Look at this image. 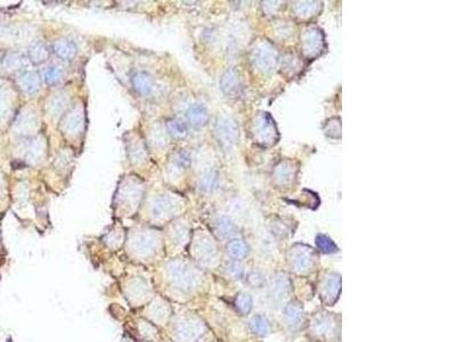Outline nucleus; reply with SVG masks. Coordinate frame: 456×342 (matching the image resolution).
<instances>
[{
	"label": "nucleus",
	"instance_id": "obj_1",
	"mask_svg": "<svg viewBox=\"0 0 456 342\" xmlns=\"http://www.w3.org/2000/svg\"><path fill=\"white\" fill-rule=\"evenodd\" d=\"M161 287L169 298L179 300L195 293L202 284V276L197 268L180 259L165 263L161 274Z\"/></svg>",
	"mask_w": 456,
	"mask_h": 342
},
{
	"label": "nucleus",
	"instance_id": "obj_2",
	"mask_svg": "<svg viewBox=\"0 0 456 342\" xmlns=\"http://www.w3.org/2000/svg\"><path fill=\"white\" fill-rule=\"evenodd\" d=\"M169 326V336L174 342H197L206 333V325L190 312L172 315Z\"/></svg>",
	"mask_w": 456,
	"mask_h": 342
},
{
	"label": "nucleus",
	"instance_id": "obj_3",
	"mask_svg": "<svg viewBox=\"0 0 456 342\" xmlns=\"http://www.w3.org/2000/svg\"><path fill=\"white\" fill-rule=\"evenodd\" d=\"M123 293L132 307L147 305L153 298V287L150 280L140 275L127 278L123 285Z\"/></svg>",
	"mask_w": 456,
	"mask_h": 342
},
{
	"label": "nucleus",
	"instance_id": "obj_4",
	"mask_svg": "<svg viewBox=\"0 0 456 342\" xmlns=\"http://www.w3.org/2000/svg\"><path fill=\"white\" fill-rule=\"evenodd\" d=\"M159 246H160V237L154 232L150 231L136 233L129 242L130 252L137 259L144 262L157 255Z\"/></svg>",
	"mask_w": 456,
	"mask_h": 342
},
{
	"label": "nucleus",
	"instance_id": "obj_5",
	"mask_svg": "<svg viewBox=\"0 0 456 342\" xmlns=\"http://www.w3.org/2000/svg\"><path fill=\"white\" fill-rule=\"evenodd\" d=\"M143 317L155 326H167L174 312L167 299L162 295H155L147 305L144 306Z\"/></svg>",
	"mask_w": 456,
	"mask_h": 342
},
{
	"label": "nucleus",
	"instance_id": "obj_6",
	"mask_svg": "<svg viewBox=\"0 0 456 342\" xmlns=\"http://www.w3.org/2000/svg\"><path fill=\"white\" fill-rule=\"evenodd\" d=\"M176 209L174 200L168 196H160L152 203L151 213L154 219H168L172 216Z\"/></svg>",
	"mask_w": 456,
	"mask_h": 342
},
{
	"label": "nucleus",
	"instance_id": "obj_7",
	"mask_svg": "<svg viewBox=\"0 0 456 342\" xmlns=\"http://www.w3.org/2000/svg\"><path fill=\"white\" fill-rule=\"evenodd\" d=\"M193 255L202 266H211L215 258V249L210 241H201L194 245Z\"/></svg>",
	"mask_w": 456,
	"mask_h": 342
},
{
	"label": "nucleus",
	"instance_id": "obj_8",
	"mask_svg": "<svg viewBox=\"0 0 456 342\" xmlns=\"http://www.w3.org/2000/svg\"><path fill=\"white\" fill-rule=\"evenodd\" d=\"M187 118H188V121L193 126L201 127L206 125L208 119H209V115H208L207 108L202 104H194L188 108Z\"/></svg>",
	"mask_w": 456,
	"mask_h": 342
},
{
	"label": "nucleus",
	"instance_id": "obj_9",
	"mask_svg": "<svg viewBox=\"0 0 456 342\" xmlns=\"http://www.w3.org/2000/svg\"><path fill=\"white\" fill-rule=\"evenodd\" d=\"M218 133L221 140H224V142L234 143L236 138H238L239 130L233 122L224 121L218 125Z\"/></svg>",
	"mask_w": 456,
	"mask_h": 342
},
{
	"label": "nucleus",
	"instance_id": "obj_10",
	"mask_svg": "<svg viewBox=\"0 0 456 342\" xmlns=\"http://www.w3.org/2000/svg\"><path fill=\"white\" fill-rule=\"evenodd\" d=\"M133 84L138 93L148 94L152 89V86H153V80L147 73L139 72L133 78Z\"/></svg>",
	"mask_w": 456,
	"mask_h": 342
},
{
	"label": "nucleus",
	"instance_id": "obj_11",
	"mask_svg": "<svg viewBox=\"0 0 456 342\" xmlns=\"http://www.w3.org/2000/svg\"><path fill=\"white\" fill-rule=\"evenodd\" d=\"M239 86V77L234 70H228L227 72L222 76L221 79V88L225 93H232Z\"/></svg>",
	"mask_w": 456,
	"mask_h": 342
},
{
	"label": "nucleus",
	"instance_id": "obj_12",
	"mask_svg": "<svg viewBox=\"0 0 456 342\" xmlns=\"http://www.w3.org/2000/svg\"><path fill=\"white\" fill-rule=\"evenodd\" d=\"M55 52L59 57L64 58V59H69L71 57H73V55L76 54V47L72 42L70 41H58L55 44Z\"/></svg>",
	"mask_w": 456,
	"mask_h": 342
},
{
	"label": "nucleus",
	"instance_id": "obj_13",
	"mask_svg": "<svg viewBox=\"0 0 456 342\" xmlns=\"http://www.w3.org/2000/svg\"><path fill=\"white\" fill-rule=\"evenodd\" d=\"M167 127H168L169 132H170L174 137H177V138H182V137L186 136L187 127L185 123L182 121V120H178V119L169 120L167 123Z\"/></svg>",
	"mask_w": 456,
	"mask_h": 342
},
{
	"label": "nucleus",
	"instance_id": "obj_14",
	"mask_svg": "<svg viewBox=\"0 0 456 342\" xmlns=\"http://www.w3.org/2000/svg\"><path fill=\"white\" fill-rule=\"evenodd\" d=\"M228 253L234 259H242L246 256L247 246L242 241H233L228 245Z\"/></svg>",
	"mask_w": 456,
	"mask_h": 342
},
{
	"label": "nucleus",
	"instance_id": "obj_15",
	"mask_svg": "<svg viewBox=\"0 0 456 342\" xmlns=\"http://www.w3.org/2000/svg\"><path fill=\"white\" fill-rule=\"evenodd\" d=\"M215 229H217L218 234L222 236V237H227V236L234 234L235 227L234 225L232 224V221L228 220L227 218H220V219L217 220Z\"/></svg>",
	"mask_w": 456,
	"mask_h": 342
},
{
	"label": "nucleus",
	"instance_id": "obj_16",
	"mask_svg": "<svg viewBox=\"0 0 456 342\" xmlns=\"http://www.w3.org/2000/svg\"><path fill=\"white\" fill-rule=\"evenodd\" d=\"M39 84H40V80H39V78L37 75H35V73L30 72L22 77L23 89L29 91V93H33V91L38 90Z\"/></svg>",
	"mask_w": 456,
	"mask_h": 342
},
{
	"label": "nucleus",
	"instance_id": "obj_17",
	"mask_svg": "<svg viewBox=\"0 0 456 342\" xmlns=\"http://www.w3.org/2000/svg\"><path fill=\"white\" fill-rule=\"evenodd\" d=\"M31 58L34 62H42L48 57V49L44 44L39 42V44L34 45L33 48L30 52Z\"/></svg>",
	"mask_w": 456,
	"mask_h": 342
},
{
	"label": "nucleus",
	"instance_id": "obj_18",
	"mask_svg": "<svg viewBox=\"0 0 456 342\" xmlns=\"http://www.w3.org/2000/svg\"><path fill=\"white\" fill-rule=\"evenodd\" d=\"M201 184H202V187L206 190L215 189V187H217V184H218L217 174H215V171L207 172V174L203 176L202 183H201Z\"/></svg>",
	"mask_w": 456,
	"mask_h": 342
},
{
	"label": "nucleus",
	"instance_id": "obj_19",
	"mask_svg": "<svg viewBox=\"0 0 456 342\" xmlns=\"http://www.w3.org/2000/svg\"><path fill=\"white\" fill-rule=\"evenodd\" d=\"M251 327H252L253 332L258 334H266L269 325H268L267 320L264 317H254L252 322H251Z\"/></svg>",
	"mask_w": 456,
	"mask_h": 342
},
{
	"label": "nucleus",
	"instance_id": "obj_20",
	"mask_svg": "<svg viewBox=\"0 0 456 342\" xmlns=\"http://www.w3.org/2000/svg\"><path fill=\"white\" fill-rule=\"evenodd\" d=\"M317 245H318V248L323 250L324 252H335V250H337V246H335L334 243L332 242L327 236H324V235L318 236Z\"/></svg>",
	"mask_w": 456,
	"mask_h": 342
},
{
	"label": "nucleus",
	"instance_id": "obj_21",
	"mask_svg": "<svg viewBox=\"0 0 456 342\" xmlns=\"http://www.w3.org/2000/svg\"><path fill=\"white\" fill-rule=\"evenodd\" d=\"M62 77V70L57 68V66H53V68H49L46 72V80H47L48 83L54 84L57 83L59 80H61Z\"/></svg>",
	"mask_w": 456,
	"mask_h": 342
},
{
	"label": "nucleus",
	"instance_id": "obj_22",
	"mask_svg": "<svg viewBox=\"0 0 456 342\" xmlns=\"http://www.w3.org/2000/svg\"><path fill=\"white\" fill-rule=\"evenodd\" d=\"M175 163H176V165H177V167H178V168H182V169L188 168L189 165H190V157H189V154L187 153V152H184V151H182V152H178V153L176 154Z\"/></svg>",
	"mask_w": 456,
	"mask_h": 342
},
{
	"label": "nucleus",
	"instance_id": "obj_23",
	"mask_svg": "<svg viewBox=\"0 0 456 342\" xmlns=\"http://www.w3.org/2000/svg\"><path fill=\"white\" fill-rule=\"evenodd\" d=\"M171 235H172V238L175 239V242L177 243V244L183 245L184 243H186L187 233H186V229L184 228L183 226H178V227H176L175 229H172Z\"/></svg>",
	"mask_w": 456,
	"mask_h": 342
},
{
	"label": "nucleus",
	"instance_id": "obj_24",
	"mask_svg": "<svg viewBox=\"0 0 456 342\" xmlns=\"http://www.w3.org/2000/svg\"><path fill=\"white\" fill-rule=\"evenodd\" d=\"M236 307H238L241 313H249V310L251 309V299L249 298V295H239V298L236 299Z\"/></svg>",
	"mask_w": 456,
	"mask_h": 342
},
{
	"label": "nucleus",
	"instance_id": "obj_25",
	"mask_svg": "<svg viewBox=\"0 0 456 342\" xmlns=\"http://www.w3.org/2000/svg\"><path fill=\"white\" fill-rule=\"evenodd\" d=\"M288 317L290 318V322L293 323V325H295L296 322L300 320V309L298 307L295 306H291L288 310Z\"/></svg>",
	"mask_w": 456,
	"mask_h": 342
},
{
	"label": "nucleus",
	"instance_id": "obj_26",
	"mask_svg": "<svg viewBox=\"0 0 456 342\" xmlns=\"http://www.w3.org/2000/svg\"><path fill=\"white\" fill-rule=\"evenodd\" d=\"M160 342H174L172 340H161Z\"/></svg>",
	"mask_w": 456,
	"mask_h": 342
}]
</instances>
